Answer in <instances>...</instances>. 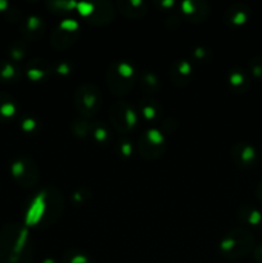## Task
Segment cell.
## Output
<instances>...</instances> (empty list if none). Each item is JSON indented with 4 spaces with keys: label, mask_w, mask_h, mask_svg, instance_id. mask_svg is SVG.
Here are the masks:
<instances>
[{
    "label": "cell",
    "mask_w": 262,
    "mask_h": 263,
    "mask_svg": "<svg viewBox=\"0 0 262 263\" xmlns=\"http://www.w3.org/2000/svg\"><path fill=\"white\" fill-rule=\"evenodd\" d=\"M64 210L62 193L53 186L44 187L30 198L25 208V226L46 229L61 218Z\"/></svg>",
    "instance_id": "1"
},
{
    "label": "cell",
    "mask_w": 262,
    "mask_h": 263,
    "mask_svg": "<svg viewBox=\"0 0 262 263\" xmlns=\"http://www.w3.org/2000/svg\"><path fill=\"white\" fill-rule=\"evenodd\" d=\"M33 241L27 226L7 223L0 230V263H32Z\"/></svg>",
    "instance_id": "2"
},
{
    "label": "cell",
    "mask_w": 262,
    "mask_h": 263,
    "mask_svg": "<svg viewBox=\"0 0 262 263\" xmlns=\"http://www.w3.org/2000/svg\"><path fill=\"white\" fill-rule=\"evenodd\" d=\"M107 86L113 95L123 97L133 90L136 81V69L131 62L116 61L107 72Z\"/></svg>",
    "instance_id": "3"
},
{
    "label": "cell",
    "mask_w": 262,
    "mask_h": 263,
    "mask_svg": "<svg viewBox=\"0 0 262 263\" xmlns=\"http://www.w3.org/2000/svg\"><path fill=\"white\" fill-rule=\"evenodd\" d=\"M256 239L244 228H236L223 235L220 241V251L226 258H240L254 251Z\"/></svg>",
    "instance_id": "4"
},
{
    "label": "cell",
    "mask_w": 262,
    "mask_h": 263,
    "mask_svg": "<svg viewBox=\"0 0 262 263\" xmlns=\"http://www.w3.org/2000/svg\"><path fill=\"white\" fill-rule=\"evenodd\" d=\"M102 105V95L99 89L92 84H84L74 92V107L80 118L89 121L94 117Z\"/></svg>",
    "instance_id": "5"
},
{
    "label": "cell",
    "mask_w": 262,
    "mask_h": 263,
    "mask_svg": "<svg viewBox=\"0 0 262 263\" xmlns=\"http://www.w3.org/2000/svg\"><path fill=\"white\" fill-rule=\"evenodd\" d=\"M136 145L141 158L146 161H154L163 156L166 149V136L159 128L151 127L139 136Z\"/></svg>",
    "instance_id": "6"
},
{
    "label": "cell",
    "mask_w": 262,
    "mask_h": 263,
    "mask_svg": "<svg viewBox=\"0 0 262 263\" xmlns=\"http://www.w3.org/2000/svg\"><path fill=\"white\" fill-rule=\"evenodd\" d=\"M77 9L89 25L97 27L107 26L108 23L112 22L116 13L112 3L105 0L95 3H80L77 4Z\"/></svg>",
    "instance_id": "7"
},
{
    "label": "cell",
    "mask_w": 262,
    "mask_h": 263,
    "mask_svg": "<svg viewBox=\"0 0 262 263\" xmlns=\"http://www.w3.org/2000/svg\"><path fill=\"white\" fill-rule=\"evenodd\" d=\"M10 174L18 186L31 189L39 181V167L30 157H18L10 164Z\"/></svg>",
    "instance_id": "8"
},
{
    "label": "cell",
    "mask_w": 262,
    "mask_h": 263,
    "mask_svg": "<svg viewBox=\"0 0 262 263\" xmlns=\"http://www.w3.org/2000/svg\"><path fill=\"white\" fill-rule=\"evenodd\" d=\"M110 125L117 133H131L138 125V115L135 109L126 102H116L109 109Z\"/></svg>",
    "instance_id": "9"
},
{
    "label": "cell",
    "mask_w": 262,
    "mask_h": 263,
    "mask_svg": "<svg viewBox=\"0 0 262 263\" xmlns=\"http://www.w3.org/2000/svg\"><path fill=\"white\" fill-rule=\"evenodd\" d=\"M80 36V23L74 20H63L58 23L50 36V45L55 50H67Z\"/></svg>",
    "instance_id": "10"
},
{
    "label": "cell",
    "mask_w": 262,
    "mask_h": 263,
    "mask_svg": "<svg viewBox=\"0 0 262 263\" xmlns=\"http://www.w3.org/2000/svg\"><path fill=\"white\" fill-rule=\"evenodd\" d=\"M230 156L235 166L240 167L243 170L253 168L258 161V154L256 148L252 144L240 141V143L234 144L231 148Z\"/></svg>",
    "instance_id": "11"
},
{
    "label": "cell",
    "mask_w": 262,
    "mask_h": 263,
    "mask_svg": "<svg viewBox=\"0 0 262 263\" xmlns=\"http://www.w3.org/2000/svg\"><path fill=\"white\" fill-rule=\"evenodd\" d=\"M181 13L188 22H204L210 15V5L203 0H186L181 3Z\"/></svg>",
    "instance_id": "12"
},
{
    "label": "cell",
    "mask_w": 262,
    "mask_h": 263,
    "mask_svg": "<svg viewBox=\"0 0 262 263\" xmlns=\"http://www.w3.org/2000/svg\"><path fill=\"white\" fill-rule=\"evenodd\" d=\"M251 18V8L246 3H234L226 9L223 20L230 27H241Z\"/></svg>",
    "instance_id": "13"
},
{
    "label": "cell",
    "mask_w": 262,
    "mask_h": 263,
    "mask_svg": "<svg viewBox=\"0 0 262 263\" xmlns=\"http://www.w3.org/2000/svg\"><path fill=\"white\" fill-rule=\"evenodd\" d=\"M45 33V22L39 15L31 14L21 22V35L27 41H35Z\"/></svg>",
    "instance_id": "14"
},
{
    "label": "cell",
    "mask_w": 262,
    "mask_h": 263,
    "mask_svg": "<svg viewBox=\"0 0 262 263\" xmlns=\"http://www.w3.org/2000/svg\"><path fill=\"white\" fill-rule=\"evenodd\" d=\"M26 76L31 82H44L53 72L50 63L46 59L43 58H33L27 62L26 64Z\"/></svg>",
    "instance_id": "15"
},
{
    "label": "cell",
    "mask_w": 262,
    "mask_h": 263,
    "mask_svg": "<svg viewBox=\"0 0 262 263\" xmlns=\"http://www.w3.org/2000/svg\"><path fill=\"white\" fill-rule=\"evenodd\" d=\"M170 77L175 86L185 87L193 77V64L186 59H177L172 63Z\"/></svg>",
    "instance_id": "16"
},
{
    "label": "cell",
    "mask_w": 262,
    "mask_h": 263,
    "mask_svg": "<svg viewBox=\"0 0 262 263\" xmlns=\"http://www.w3.org/2000/svg\"><path fill=\"white\" fill-rule=\"evenodd\" d=\"M228 84L236 94H246L251 87V79L244 69L235 67L228 73Z\"/></svg>",
    "instance_id": "17"
},
{
    "label": "cell",
    "mask_w": 262,
    "mask_h": 263,
    "mask_svg": "<svg viewBox=\"0 0 262 263\" xmlns=\"http://www.w3.org/2000/svg\"><path fill=\"white\" fill-rule=\"evenodd\" d=\"M117 9L130 20H140L148 12V5L141 0H121L117 3Z\"/></svg>",
    "instance_id": "18"
},
{
    "label": "cell",
    "mask_w": 262,
    "mask_h": 263,
    "mask_svg": "<svg viewBox=\"0 0 262 263\" xmlns=\"http://www.w3.org/2000/svg\"><path fill=\"white\" fill-rule=\"evenodd\" d=\"M139 109H140L141 117L146 121V122H156L162 117V108L161 103L156 100L152 97H145L140 100L139 103Z\"/></svg>",
    "instance_id": "19"
},
{
    "label": "cell",
    "mask_w": 262,
    "mask_h": 263,
    "mask_svg": "<svg viewBox=\"0 0 262 263\" xmlns=\"http://www.w3.org/2000/svg\"><path fill=\"white\" fill-rule=\"evenodd\" d=\"M18 104L12 95L0 92V122H9L17 116Z\"/></svg>",
    "instance_id": "20"
},
{
    "label": "cell",
    "mask_w": 262,
    "mask_h": 263,
    "mask_svg": "<svg viewBox=\"0 0 262 263\" xmlns=\"http://www.w3.org/2000/svg\"><path fill=\"white\" fill-rule=\"evenodd\" d=\"M238 218L243 225L258 228L262 225V212L253 205H241L238 211Z\"/></svg>",
    "instance_id": "21"
},
{
    "label": "cell",
    "mask_w": 262,
    "mask_h": 263,
    "mask_svg": "<svg viewBox=\"0 0 262 263\" xmlns=\"http://www.w3.org/2000/svg\"><path fill=\"white\" fill-rule=\"evenodd\" d=\"M21 79V69L17 63L7 59H0V82L13 84Z\"/></svg>",
    "instance_id": "22"
},
{
    "label": "cell",
    "mask_w": 262,
    "mask_h": 263,
    "mask_svg": "<svg viewBox=\"0 0 262 263\" xmlns=\"http://www.w3.org/2000/svg\"><path fill=\"white\" fill-rule=\"evenodd\" d=\"M90 138H92V140L98 144V145H107L112 140V136H110L109 128L105 125L104 122H92L91 123V134H90Z\"/></svg>",
    "instance_id": "23"
},
{
    "label": "cell",
    "mask_w": 262,
    "mask_h": 263,
    "mask_svg": "<svg viewBox=\"0 0 262 263\" xmlns=\"http://www.w3.org/2000/svg\"><path fill=\"white\" fill-rule=\"evenodd\" d=\"M140 85L146 92H149V94H154V92L158 91L159 87H161V82H159L157 74L151 71H144L143 73L140 74Z\"/></svg>",
    "instance_id": "24"
},
{
    "label": "cell",
    "mask_w": 262,
    "mask_h": 263,
    "mask_svg": "<svg viewBox=\"0 0 262 263\" xmlns=\"http://www.w3.org/2000/svg\"><path fill=\"white\" fill-rule=\"evenodd\" d=\"M71 131L76 138L86 139L91 134V122L84 118H76L71 123Z\"/></svg>",
    "instance_id": "25"
},
{
    "label": "cell",
    "mask_w": 262,
    "mask_h": 263,
    "mask_svg": "<svg viewBox=\"0 0 262 263\" xmlns=\"http://www.w3.org/2000/svg\"><path fill=\"white\" fill-rule=\"evenodd\" d=\"M21 130L26 134V135H36L40 131V121L35 117V116L26 115L21 118L20 121Z\"/></svg>",
    "instance_id": "26"
},
{
    "label": "cell",
    "mask_w": 262,
    "mask_h": 263,
    "mask_svg": "<svg viewBox=\"0 0 262 263\" xmlns=\"http://www.w3.org/2000/svg\"><path fill=\"white\" fill-rule=\"evenodd\" d=\"M63 263H92L89 254L80 249H68L62 257Z\"/></svg>",
    "instance_id": "27"
},
{
    "label": "cell",
    "mask_w": 262,
    "mask_h": 263,
    "mask_svg": "<svg viewBox=\"0 0 262 263\" xmlns=\"http://www.w3.org/2000/svg\"><path fill=\"white\" fill-rule=\"evenodd\" d=\"M117 154L121 158H131L134 153V145L133 141L128 140L127 138H120L117 141Z\"/></svg>",
    "instance_id": "28"
},
{
    "label": "cell",
    "mask_w": 262,
    "mask_h": 263,
    "mask_svg": "<svg viewBox=\"0 0 262 263\" xmlns=\"http://www.w3.org/2000/svg\"><path fill=\"white\" fill-rule=\"evenodd\" d=\"M46 7L50 8L54 13H67L77 8V3L74 2H49L46 3Z\"/></svg>",
    "instance_id": "29"
},
{
    "label": "cell",
    "mask_w": 262,
    "mask_h": 263,
    "mask_svg": "<svg viewBox=\"0 0 262 263\" xmlns=\"http://www.w3.org/2000/svg\"><path fill=\"white\" fill-rule=\"evenodd\" d=\"M9 57L12 62H20L22 61L26 57V45L25 43H21V41H17V43L13 44L9 48Z\"/></svg>",
    "instance_id": "30"
},
{
    "label": "cell",
    "mask_w": 262,
    "mask_h": 263,
    "mask_svg": "<svg viewBox=\"0 0 262 263\" xmlns=\"http://www.w3.org/2000/svg\"><path fill=\"white\" fill-rule=\"evenodd\" d=\"M248 71L254 79L262 80V57L261 55L253 57V58L248 62Z\"/></svg>",
    "instance_id": "31"
},
{
    "label": "cell",
    "mask_w": 262,
    "mask_h": 263,
    "mask_svg": "<svg viewBox=\"0 0 262 263\" xmlns=\"http://www.w3.org/2000/svg\"><path fill=\"white\" fill-rule=\"evenodd\" d=\"M53 72H55L58 76H69L72 73V64L68 61H61L53 67Z\"/></svg>",
    "instance_id": "32"
},
{
    "label": "cell",
    "mask_w": 262,
    "mask_h": 263,
    "mask_svg": "<svg viewBox=\"0 0 262 263\" xmlns=\"http://www.w3.org/2000/svg\"><path fill=\"white\" fill-rule=\"evenodd\" d=\"M90 199V192L87 189H77L76 192L72 194V200L74 204H82L86 200Z\"/></svg>",
    "instance_id": "33"
},
{
    "label": "cell",
    "mask_w": 262,
    "mask_h": 263,
    "mask_svg": "<svg viewBox=\"0 0 262 263\" xmlns=\"http://www.w3.org/2000/svg\"><path fill=\"white\" fill-rule=\"evenodd\" d=\"M176 127H177V121L175 120V118L169 117L161 123V128H159V130H161L162 133H163V135L166 136L167 134L174 133V131L176 130Z\"/></svg>",
    "instance_id": "34"
},
{
    "label": "cell",
    "mask_w": 262,
    "mask_h": 263,
    "mask_svg": "<svg viewBox=\"0 0 262 263\" xmlns=\"http://www.w3.org/2000/svg\"><path fill=\"white\" fill-rule=\"evenodd\" d=\"M211 51L208 50L204 46H198L194 51H193V57H194L197 61H205V59L210 58Z\"/></svg>",
    "instance_id": "35"
},
{
    "label": "cell",
    "mask_w": 262,
    "mask_h": 263,
    "mask_svg": "<svg viewBox=\"0 0 262 263\" xmlns=\"http://www.w3.org/2000/svg\"><path fill=\"white\" fill-rule=\"evenodd\" d=\"M253 257L257 263H262V244L257 246L253 251Z\"/></svg>",
    "instance_id": "36"
},
{
    "label": "cell",
    "mask_w": 262,
    "mask_h": 263,
    "mask_svg": "<svg viewBox=\"0 0 262 263\" xmlns=\"http://www.w3.org/2000/svg\"><path fill=\"white\" fill-rule=\"evenodd\" d=\"M157 4H158L161 8H171V7H174L175 3L174 2H159V3H157Z\"/></svg>",
    "instance_id": "37"
},
{
    "label": "cell",
    "mask_w": 262,
    "mask_h": 263,
    "mask_svg": "<svg viewBox=\"0 0 262 263\" xmlns=\"http://www.w3.org/2000/svg\"><path fill=\"white\" fill-rule=\"evenodd\" d=\"M256 195L259 200L262 202V182H259L256 187Z\"/></svg>",
    "instance_id": "38"
},
{
    "label": "cell",
    "mask_w": 262,
    "mask_h": 263,
    "mask_svg": "<svg viewBox=\"0 0 262 263\" xmlns=\"http://www.w3.org/2000/svg\"><path fill=\"white\" fill-rule=\"evenodd\" d=\"M43 263H57V262L54 261L53 258H46V259H44Z\"/></svg>",
    "instance_id": "39"
},
{
    "label": "cell",
    "mask_w": 262,
    "mask_h": 263,
    "mask_svg": "<svg viewBox=\"0 0 262 263\" xmlns=\"http://www.w3.org/2000/svg\"><path fill=\"white\" fill-rule=\"evenodd\" d=\"M261 159H262V154H261Z\"/></svg>",
    "instance_id": "40"
}]
</instances>
